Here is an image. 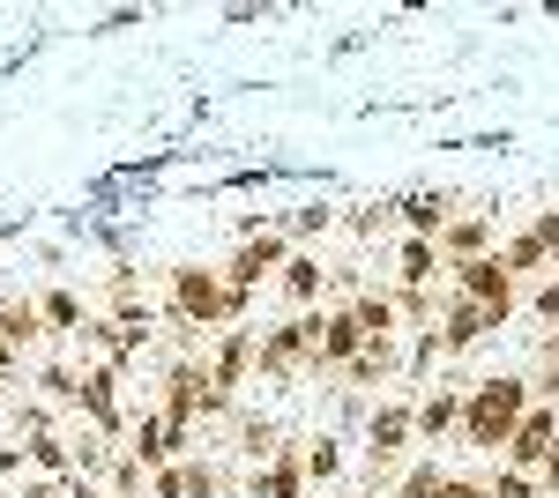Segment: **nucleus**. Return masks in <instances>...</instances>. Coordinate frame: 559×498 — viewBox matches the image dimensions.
Listing matches in <instances>:
<instances>
[{
	"label": "nucleus",
	"mask_w": 559,
	"mask_h": 498,
	"mask_svg": "<svg viewBox=\"0 0 559 498\" xmlns=\"http://www.w3.org/2000/svg\"><path fill=\"white\" fill-rule=\"evenodd\" d=\"M530 379L522 373H492L477 379V387H463V447H477V454H508V439H515V424L530 416Z\"/></svg>",
	"instance_id": "f03ea898"
},
{
	"label": "nucleus",
	"mask_w": 559,
	"mask_h": 498,
	"mask_svg": "<svg viewBox=\"0 0 559 498\" xmlns=\"http://www.w3.org/2000/svg\"><path fill=\"white\" fill-rule=\"evenodd\" d=\"M292 239H284V223H261V231H247V239H239V246H231V260H224V283H231V291L239 297H254L261 283H276V276H284V260H292Z\"/></svg>",
	"instance_id": "20e7f679"
},
{
	"label": "nucleus",
	"mask_w": 559,
	"mask_h": 498,
	"mask_svg": "<svg viewBox=\"0 0 559 498\" xmlns=\"http://www.w3.org/2000/svg\"><path fill=\"white\" fill-rule=\"evenodd\" d=\"M432 498H492V484H485V476H440Z\"/></svg>",
	"instance_id": "2f4dec72"
},
{
	"label": "nucleus",
	"mask_w": 559,
	"mask_h": 498,
	"mask_svg": "<svg viewBox=\"0 0 559 498\" xmlns=\"http://www.w3.org/2000/svg\"><path fill=\"white\" fill-rule=\"evenodd\" d=\"M492 328H500V313H492V305H477V297L448 291V305H440V350H448V357L477 350V342H485Z\"/></svg>",
	"instance_id": "9d476101"
},
{
	"label": "nucleus",
	"mask_w": 559,
	"mask_h": 498,
	"mask_svg": "<svg viewBox=\"0 0 559 498\" xmlns=\"http://www.w3.org/2000/svg\"><path fill=\"white\" fill-rule=\"evenodd\" d=\"M344 231L350 239H388V231H395V194H381V202H358L344 216Z\"/></svg>",
	"instance_id": "a878e982"
},
{
	"label": "nucleus",
	"mask_w": 559,
	"mask_h": 498,
	"mask_svg": "<svg viewBox=\"0 0 559 498\" xmlns=\"http://www.w3.org/2000/svg\"><path fill=\"white\" fill-rule=\"evenodd\" d=\"M530 394L559 410V357H537V379H530Z\"/></svg>",
	"instance_id": "7c9ffc66"
},
{
	"label": "nucleus",
	"mask_w": 559,
	"mask_h": 498,
	"mask_svg": "<svg viewBox=\"0 0 559 498\" xmlns=\"http://www.w3.org/2000/svg\"><path fill=\"white\" fill-rule=\"evenodd\" d=\"M120 365L112 357H97V365H83V387H75V416H83L90 432H105L112 447H128V410H120Z\"/></svg>",
	"instance_id": "39448f33"
},
{
	"label": "nucleus",
	"mask_w": 559,
	"mask_h": 498,
	"mask_svg": "<svg viewBox=\"0 0 559 498\" xmlns=\"http://www.w3.org/2000/svg\"><path fill=\"white\" fill-rule=\"evenodd\" d=\"M276 223H284V239H292V246H306V253H313V239L344 231V208H336V202H299L292 216H276Z\"/></svg>",
	"instance_id": "4be33fe9"
},
{
	"label": "nucleus",
	"mask_w": 559,
	"mask_h": 498,
	"mask_svg": "<svg viewBox=\"0 0 559 498\" xmlns=\"http://www.w3.org/2000/svg\"><path fill=\"white\" fill-rule=\"evenodd\" d=\"M75 387H83V365L75 357H45L38 365V394L52 410H75Z\"/></svg>",
	"instance_id": "393cba45"
},
{
	"label": "nucleus",
	"mask_w": 559,
	"mask_h": 498,
	"mask_svg": "<svg viewBox=\"0 0 559 498\" xmlns=\"http://www.w3.org/2000/svg\"><path fill=\"white\" fill-rule=\"evenodd\" d=\"M455 216H463V208H455L448 186H411V194H395V223H403V239H440Z\"/></svg>",
	"instance_id": "6e6552de"
},
{
	"label": "nucleus",
	"mask_w": 559,
	"mask_h": 498,
	"mask_svg": "<svg viewBox=\"0 0 559 498\" xmlns=\"http://www.w3.org/2000/svg\"><path fill=\"white\" fill-rule=\"evenodd\" d=\"M448 276H455V291H463V297L492 305L500 320H508V313L522 305V283L508 276V268H500V253H492V260H471V268H448Z\"/></svg>",
	"instance_id": "9b49d317"
},
{
	"label": "nucleus",
	"mask_w": 559,
	"mask_h": 498,
	"mask_svg": "<svg viewBox=\"0 0 559 498\" xmlns=\"http://www.w3.org/2000/svg\"><path fill=\"white\" fill-rule=\"evenodd\" d=\"M231 439H239L231 454L247 461V469H269V461L284 454V432H276V416H261V410H239V416H231Z\"/></svg>",
	"instance_id": "f3484780"
},
{
	"label": "nucleus",
	"mask_w": 559,
	"mask_h": 498,
	"mask_svg": "<svg viewBox=\"0 0 559 498\" xmlns=\"http://www.w3.org/2000/svg\"><path fill=\"white\" fill-rule=\"evenodd\" d=\"M395 373H403V342H366V350L344 365V387H350V394H366V387H388Z\"/></svg>",
	"instance_id": "412c9836"
},
{
	"label": "nucleus",
	"mask_w": 559,
	"mask_h": 498,
	"mask_svg": "<svg viewBox=\"0 0 559 498\" xmlns=\"http://www.w3.org/2000/svg\"><path fill=\"white\" fill-rule=\"evenodd\" d=\"M329 283H336V268H321V253H306V246L292 253V260H284V276H276V291H284L292 313H321Z\"/></svg>",
	"instance_id": "ddd939ff"
},
{
	"label": "nucleus",
	"mask_w": 559,
	"mask_h": 498,
	"mask_svg": "<svg viewBox=\"0 0 559 498\" xmlns=\"http://www.w3.org/2000/svg\"><path fill=\"white\" fill-rule=\"evenodd\" d=\"M500 268H508L515 283H537V276H552L559 260H552V253H545V246H537L530 231H515V239H500Z\"/></svg>",
	"instance_id": "b1692460"
},
{
	"label": "nucleus",
	"mask_w": 559,
	"mask_h": 498,
	"mask_svg": "<svg viewBox=\"0 0 559 498\" xmlns=\"http://www.w3.org/2000/svg\"><path fill=\"white\" fill-rule=\"evenodd\" d=\"M254 297H239L224 283V268H202V260H179L165 276V328L179 335H216V328H247Z\"/></svg>",
	"instance_id": "f257e3e1"
},
{
	"label": "nucleus",
	"mask_w": 559,
	"mask_h": 498,
	"mask_svg": "<svg viewBox=\"0 0 559 498\" xmlns=\"http://www.w3.org/2000/svg\"><path fill=\"white\" fill-rule=\"evenodd\" d=\"M157 416H173L179 432L231 424V416H239V394H224L202 357H173V365H165V387H157Z\"/></svg>",
	"instance_id": "7ed1b4c3"
},
{
	"label": "nucleus",
	"mask_w": 559,
	"mask_h": 498,
	"mask_svg": "<svg viewBox=\"0 0 559 498\" xmlns=\"http://www.w3.org/2000/svg\"><path fill=\"white\" fill-rule=\"evenodd\" d=\"M38 313H45V335L75 350V335L90 328V313H97V305H90L83 291H68V283H45V291H38Z\"/></svg>",
	"instance_id": "2eb2a0df"
},
{
	"label": "nucleus",
	"mask_w": 559,
	"mask_h": 498,
	"mask_svg": "<svg viewBox=\"0 0 559 498\" xmlns=\"http://www.w3.org/2000/svg\"><path fill=\"white\" fill-rule=\"evenodd\" d=\"M440 476H448V469H440V454H418L403 476H395V491H388V498H432V491H440Z\"/></svg>",
	"instance_id": "bb28decb"
},
{
	"label": "nucleus",
	"mask_w": 559,
	"mask_h": 498,
	"mask_svg": "<svg viewBox=\"0 0 559 498\" xmlns=\"http://www.w3.org/2000/svg\"><path fill=\"white\" fill-rule=\"evenodd\" d=\"M254 342H261V328H216L210 342H202V365H210V379L224 394H239V387L254 379Z\"/></svg>",
	"instance_id": "423d86ee"
},
{
	"label": "nucleus",
	"mask_w": 559,
	"mask_h": 498,
	"mask_svg": "<svg viewBox=\"0 0 559 498\" xmlns=\"http://www.w3.org/2000/svg\"><path fill=\"white\" fill-rule=\"evenodd\" d=\"M530 239H537V246L559 260V208H537V216H530Z\"/></svg>",
	"instance_id": "c756f323"
},
{
	"label": "nucleus",
	"mask_w": 559,
	"mask_h": 498,
	"mask_svg": "<svg viewBox=\"0 0 559 498\" xmlns=\"http://www.w3.org/2000/svg\"><path fill=\"white\" fill-rule=\"evenodd\" d=\"M344 305H350V320H358V335H366V342H403V328H411V320H403V297H395V291H373V283H358Z\"/></svg>",
	"instance_id": "f8f14e48"
},
{
	"label": "nucleus",
	"mask_w": 559,
	"mask_h": 498,
	"mask_svg": "<svg viewBox=\"0 0 559 498\" xmlns=\"http://www.w3.org/2000/svg\"><path fill=\"white\" fill-rule=\"evenodd\" d=\"M0 342L23 357V350H38V342H52L45 335V313H38V297H15V291H0Z\"/></svg>",
	"instance_id": "a211bd4d"
},
{
	"label": "nucleus",
	"mask_w": 559,
	"mask_h": 498,
	"mask_svg": "<svg viewBox=\"0 0 559 498\" xmlns=\"http://www.w3.org/2000/svg\"><path fill=\"white\" fill-rule=\"evenodd\" d=\"M366 350V335H358V320H350V305H321V373L344 379V365Z\"/></svg>",
	"instance_id": "dca6fc26"
},
{
	"label": "nucleus",
	"mask_w": 559,
	"mask_h": 498,
	"mask_svg": "<svg viewBox=\"0 0 559 498\" xmlns=\"http://www.w3.org/2000/svg\"><path fill=\"white\" fill-rule=\"evenodd\" d=\"M559 454V410L552 402H530V416L515 424V439H508V454H500V469H545V461Z\"/></svg>",
	"instance_id": "0eeeda50"
},
{
	"label": "nucleus",
	"mask_w": 559,
	"mask_h": 498,
	"mask_svg": "<svg viewBox=\"0 0 559 498\" xmlns=\"http://www.w3.org/2000/svg\"><path fill=\"white\" fill-rule=\"evenodd\" d=\"M306 491H313V484H306V447H284L269 469H254V476L239 484V498H306Z\"/></svg>",
	"instance_id": "4468645a"
},
{
	"label": "nucleus",
	"mask_w": 559,
	"mask_h": 498,
	"mask_svg": "<svg viewBox=\"0 0 559 498\" xmlns=\"http://www.w3.org/2000/svg\"><path fill=\"white\" fill-rule=\"evenodd\" d=\"M537 357H559V328H545V342H537Z\"/></svg>",
	"instance_id": "f704fd0d"
},
{
	"label": "nucleus",
	"mask_w": 559,
	"mask_h": 498,
	"mask_svg": "<svg viewBox=\"0 0 559 498\" xmlns=\"http://www.w3.org/2000/svg\"><path fill=\"white\" fill-rule=\"evenodd\" d=\"M448 432H463V387H426L418 394V447H440Z\"/></svg>",
	"instance_id": "6ab92c4d"
},
{
	"label": "nucleus",
	"mask_w": 559,
	"mask_h": 498,
	"mask_svg": "<svg viewBox=\"0 0 559 498\" xmlns=\"http://www.w3.org/2000/svg\"><path fill=\"white\" fill-rule=\"evenodd\" d=\"M0 276H8V260H0Z\"/></svg>",
	"instance_id": "c9c22d12"
},
{
	"label": "nucleus",
	"mask_w": 559,
	"mask_h": 498,
	"mask_svg": "<svg viewBox=\"0 0 559 498\" xmlns=\"http://www.w3.org/2000/svg\"><path fill=\"white\" fill-rule=\"evenodd\" d=\"M440 246L432 239H403L395 246V291H440Z\"/></svg>",
	"instance_id": "aec40b11"
},
{
	"label": "nucleus",
	"mask_w": 559,
	"mask_h": 498,
	"mask_svg": "<svg viewBox=\"0 0 559 498\" xmlns=\"http://www.w3.org/2000/svg\"><path fill=\"white\" fill-rule=\"evenodd\" d=\"M344 476H350L344 439H336V432H313V439H306V484L321 491V484H344Z\"/></svg>",
	"instance_id": "5701e85b"
},
{
	"label": "nucleus",
	"mask_w": 559,
	"mask_h": 498,
	"mask_svg": "<svg viewBox=\"0 0 559 498\" xmlns=\"http://www.w3.org/2000/svg\"><path fill=\"white\" fill-rule=\"evenodd\" d=\"M485 484H492V498H545V484H537L530 469H492Z\"/></svg>",
	"instance_id": "cd10ccee"
},
{
	"label": "nucleus",
	"mask_w": 559,
	"mask_h": 498,
	"mask_svg": "<svg viewBox=\"0 0 559 498\" xmlns=\"http://www.w3.org/2000/svg\"><path fill=\"white\" fill-rule=\"evenodd\" d=\"M530 313H537L545 328H559V268H552V276H537V283H530Z\"/></svg>",
	"instance_id": "c85d7f7f"
},
{
	"label": "nucleus",
	"mask_w": 559,
	"mask_h": 498,
	"mask_svg": "<svg viewBox=\"0 0 559 498\" xmlns=\"http://www.w3.org/2000/svg\"><path fill=\"white\" fill-rule=\"evenodd\" d=\"M15 379H23V357H15V350H8V342H0V394H8V387H15Z\"/></svg>",
	"instance_id": "473e14b6"
},
{
	"label": "nucleus",
	"mask_w": 559,
	"mask_h": 498,
	"mask_svg": "<svg viewBox=\"0 0 559 498\" xmlns=\"http://www.w3.org/2000/svg\"><path fill=\"white\" fill-rule=\"evenodd\" d=\"M537 484H545V498H559V454L545 461V469H537Z\"/></svg>",
	"instance_id": "72a5a7b5"
},
{
	"label": "nucleus",
	"mask_w": 559,
	"mask_h": 498,
	"mask_svg": "<svg viewBox=\"0 0 559 498\" xmlns=\"http://www.w3.org/2000/svg\"><path fill=\"white\" fill-rule=\"evenodd\" d=\"M432 246H440V260H448V268H471V260H492V253H500V223H492L485 208H471V216H455Z\"/></svg>",
	"instance_id": "1a4fd4ad"
}]
</instances>
